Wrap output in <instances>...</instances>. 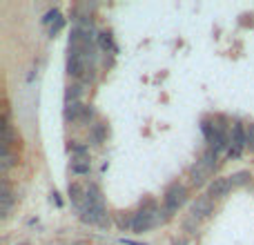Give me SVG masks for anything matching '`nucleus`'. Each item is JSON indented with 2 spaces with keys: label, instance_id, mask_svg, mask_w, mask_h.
<instances>
[{
  "label": "nucleus",
  "instance_id": "obj_5",
  "mask_svg": "<svg viewBox=\"0 0 254 245\" xmlns=\"http://www.w3.org/2000/svg\"><path fill=\"white\" fill-rule=\"evenodd\" d=\"M230 189H232V181L225 179V176H221V179H214L210 183V187H207V196L225 198L230 194Z\"/></svg>",
  "mask_w": 254,
  "mask_h": 245
},
{
  "label": "nucleus",
  "instance_id": "obj_3",
  "mask_svg": "<svg viewBox=\"0 0 254 245\" xmlns=\"http://www.w3.org/2000/svg\"><path fill=\"white\" fill-rule=\"evenodd\" d=\"M248 145V131L243 122H234L232 125V136H230V156H241V152Z\"/></svg>",
  "mask_w": 254,
  "mask_h": 245
},
{
  "label": "nucleus",
  "instance_id": "obj_22",
  "mask_svg": "<svg viewBox=\"0 0 254 245\" xmlns=\"http://www.w3.org/2000/svg\"><path fill=\"white\" fill-rule=\"evenodd\" d=\"M121 243H125V245H145V243H136V241H129V239H123Z\"/></svg>",
  "mask_w": 254,
  "mask_h": 245
},
{
  "label": "nucleus",
  "instance_id": "obj_9",
  "mask_svg": "<svg viewBox=\"0 0 254 245\" xmlns=\"http://www.w3.org/2000/svg\"><path fill=\"white\" fill-rule=\"evenodd\" d=\"M83 112H85V105H80V103H69V105L65 107V119L80 122V119H83Z\"/></svg>",
  "mask_w": 254,
  "mask_h": 245
},
{
  "label": "nucleus",
  "instance_id": "obj_6",
  "mask_svg": "<svg viewBox=\"0 0 254 245\" xmlns=\"http://www.w3.org/2000/svg\"><path fill=\"white\" fill-rule=\"evenodd\" d=\"M13 207V194H11V187H9V181L7 176H2V192H0V216H7Z\"/></svg>",
  "mask_w": 254,
  "mask_h": 245
},
{
  "label": "nucleus",
  "instance_id": "obj_11",
  "mask_svg": "<svg viewBox=\"0 0 254 245\" xmlns=\"http://www.w3.org/2000/svg\"><path fill=\"white\" fill-rule=\"evenodd\" d=\"M80 94H83L80 85H69V87H67V92H65V101H67V105H69V103H78Z\"/></svg>",
  "mask_w": 254,
  "mask_h": 245
},
{
  "label": "nucleus",
  "instance_id": "obj_8",
  "mask_svg": "<svg viewBox=\"0 0 254 245\" xmlns=\"http://www.w3.org/2000/svg\"><path fill=\"white\" fill-rule=\"evenodd\" d=\"M85 194H87V198H85L87 207H105L103 205V192L96 183H89V187L85 189Z\"/></svg>",
  "mask_w": 254,
  "mask_h": 245
},
{
  "label": "nucleus",
  "instance_id": "obj_7",
  "mask_svg": "<svg viewBox=\"0 0 254 245\" xmlns=\"http://www.w3.org/2000/svg\"><path fill=\"white\" fill-rule=\"evenodd\" d=\"M210 174H212V172L207 170L201 161H196L192 167H190V181H192V185H203Z\"/></svg>",
  "mask_w": 254,
  "mask_h": 245
},
{
  "label": "nucleus",
  "instance_id": "obj_10",
  "mask_svg": "<svg viewBox=\"0 0 254 245\" xmlns=\"http://www.w3.org/2000/svg\"><path fill=\"white\" fill-rule=\"evenodd\" d=\"M69 198H71V203H74V205H80V203H83V198H87V194L80 189L78 183H69Z\"/></svg>",
  "mask_w": 254,
  "mask_h": 245
},
{
  "label": "nucleus",
  "instance_id": "obj_2",
  "mask_svg": "<svg viewBox=\"0 0 254 245\" xmlns=\"http://www.w3.org/2000/svg\"><path fill=\"white\" fill-rule=\"evenodd\" d=\"M163 203H165V212H167V214H174V212L185 203V187H183V185H179V183H172L170 187H167Z\"/></svg>",
  "mask_w": 254,
  "mask_h": 245
},
{
  "label": "nucleus",
  "instance_id": "obj_14",
  "mask_svg": "<svg viewBox=\"0 0 254 245\" xmlns=\"http://www.w3.org/2000/svg\"><path fill=\"white\" fill-rule=\"evenodd\" d=\"M105 134H107L105 125H101V122L92 127V140H94V143H103V140H105Z\"/></svg>",
  "mask_w": 254,
  "mask_h": 245
},
{
  "label": "nucleus",
  "instance_id": "obj_4",
  "mask_svg": "<svg viewBox=\"0 0 254 245\" xmlns=\"http://www.w3.org/2000/svg\"><path fill=\"white\" fill-rule=\"evenodd\" d=\"M214 212V205H212V198L210 196H198L196 201L192 203V219L203 221Z\"/></svg>",
  "mask_w": 254,
  "mask_h": 245
},
{
  "label": "nucleus",
  "instance_id": "obj_13",
  "mask_svg": "<svg viewBox=\"0 0 254 245\" xmlns=\"http://www.w3.org/2000/svg\"><path fill=\"white\" fill-rule=\"evenodd\" d=\"M71 172H74V174H87L89 172V161H85V158L74 161L71 163Z\"/></svg>",
  "mask_w": 254,
  "mask_h": 245
},
{
  "label": "nucleus",
  "instance_id": "obj_20",
  "mask_svg": "<svg viewBox=\"0 0 254 245\" xmlns=\"http://www.w3.org/2000/svg\"><path fill=\"white\" fill-rule=\"evenodd\" d=\"M61 29H63V18H61V20H56V22H54L52 27H49V36L58 34V31H61Z\"/></svg>",
  "mask_w": 254,
  "mask_h": 245
},
{
  "label": "nucleus",
  "instance_id": "obj_16",
  "mask_svg": "<svg viewBox=\"0 0 254 245\" xmlns=\"http://www.w3.org/2000/svg\"><path fill=\"white\" fill-rule=\"evenodd\" d=\"M16 161H18V158L13 156L11 152H2V172H7L9 167L16 165Z\"/></svg>",
  "mask_w": 254,
  "mask_h": 245
},
{
  "label": "nucleus",
  "instance_id": "obj_1",
  "mask_svg": "<svg viewBox=\"0 0 254 245\" xmlns=\"http://www.w3.org/2000/svg\"><path fill=\"white\" fill-rule=\"evenodd\" d=\"M158 221H161V214H158L156 207H154V210H140L134 214L131 230H134V232H147V230L154 228Z\"/></svg>",
  "mask_w": 254,
  "mask_h": 245
},
{
  "label": "nucleus",
  "instance_id": "obj_15",
  "mask_svg": "<svg viewBox=\"0 0 254 245\" xmlns=\"http://www.w3.org/2000/svg\"><path fill=\"white\" fill-rule=\"evenodd\" d=\"M230 181H232V185H246L250 181V172H237L230 176Z\"/></svg>",
  "mask_w": 254,
  "mask_h": 245
},
{
  "label": "nucleus",
  "instance_id": "obj_23",
  "mask_svg": "<svg viewBox=\"0 0 254 245\" xmlns=\"http://www.w3.org/2000/svg\"><path fill=\"white\" fill-rule=\"evenodd\" d=\"M172 245H188V243H185V241H183V239H179V241H174V243H172Z\"/></svg>",
  "mask_w": 254,
  "mask_h": 245
},
{
  "label": "nucleus",
  "instance_id": "obj_21",
  "mask_svg": "<svg viewBox=\"0 0 254 245\" xmlns=\"http://www.w3.org/2000/svg\"><path fill=\"white\" fill-rule=\"evenodd\" d=\"M248 145L254 149V125H250V129H248Z\"/></svg>",
  "mask_w": 254,
  "mask_h": 245
},
{
  "label": "nucleus",
  "instance_id": "obj_18",
  "mask_svg": "<svg viewBox=\"0 0 254 245\" xmlns=\"http://www.w3.org/2000/svg\"><path fill=\"white\" fill-rule=\"evenodd\" d=\"M98 43H101L103 49H116L114 43H112V38H110V34H98Z\"/></svg>",
  "mask_w": 254,
  "mask_h": 245
},
{
  "label": "nucleus",
  "instance_id": "obj_17",
  "mask_svg": "<svg viewBox=\"0 0 254 245\" xmlns=\"http://www.w3.org/2000/svg\"><path fill=\"white\" fill-rule=\"evenodd\" d=\"M56 20H61L58 9H49V11L45 13V18H43V25H52V22H56Z\"/></svg>",
  "mask_w": 254,
  "mask_h": 245
},
{
  "label": "nucleus",
  "instance_id": "obj_19",
  "mask_svg": "<svg viewBox=\"0 0 254 245\" xmlns=\"http://www.w3.org/2000/svg\"><path fill=\"white\" fill-rule=\"evenodd\" d=\"M69 149L76 154V156H85V154H87V147H85V145H78V143H71Z\"/></svg>",
  "mask_w": 254,
  "mask_h": 245
},
{
  "label": "nucleus",
  "instance_id": "obj_12",
  "mask_svg": "<svg viewBox=\"0 0 254 245\" xmlns=\"http://www.w3.org/2000/svg\"><path fill=\"white\" fill-rule=\"evenodd\" d=\"M201 163H203V165H205L210 172H214V167H216V152H214V149H207V152L201 156Z\"/></svg>",
  "mask_w": 254,
  "mask_h": 245
}]
</instances>
